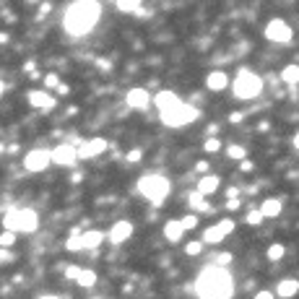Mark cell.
<instances>
[{
	"label": "cell",
	"instance_id": "obj_19",
	"mask_svg": "<svg viewBox=\"0 0 299 299\" xmlns=\"http://www.w3.org/2000/svg\"><path fill=\"white\" fill-rule=\"evenodd\" d=\"M219 185H221V177H216V174H203V177L198 179V192H201V195H211V192L219 190Z\"/></svg>",
	"mask_w": 299,
	"mask_h": 299
},
{
	"label": "cell",
	"instance_id": "obj_37",
	"mask_svg": "<svg viewBox=\"0 0 299 299\" xmlns=\"http://www.w3.org/2000/svg\"><path fill=\"white\" fill-rule=\"evenodd\" d=\"M239 169H242V172H252V161H250V159L239 161Z\"/></svg>",
	"mask_w": 299,
	"mask_h": 299
},
{
	"label": "cell",
	"instance_id": "obj_2",
	"mask_svg": "<svg viewBox=\"0 0 299 299\" xmlns=\"http://www.w3.org/2000/svg\"><path fill=\"white\" fill-rule=\"evenodd\" d=\"M192 286H195L198 299H232V294H234V281H232L229 271L227 268H219V265L203 268Z\"/></svg>",
	"mask_w": 299,
	"mask_h": 299
},
{
	"label": "cell",
	"instance_id": "obj_20",
	"mask_svg": "<svg viewBox=\"0 0 299 299\" xmlns=\"http://www.w3.org/2000/svg\"><path fill=\"white\" fill-rule=\"evenodd\" d=\"M281 211H283V203H281L278 198H268V201H263V206H260L263 219H276Z\"/></svg>",
	"mask_w": 299,
	"mask_h": 299
},
{
	"label": "cell",
	"instance_id": "obj_39",
	"mask_svg": "<svg viewBox=\"0 0 299 299\" xmlns=\"http://www.w3.org/2000/svg\"><path fill=\"white\" fill-rule=\"evenodd\" d=\"M78 273H81V268H68V271H65L68 278H78Z\"/></svg>",
	"mask_w": 299,
	"mask_h": 299
},
{
	"label": "cell",
	"instance_id": "obj_14",
	"mask_svg": "<svg viewBox=\"0 0 299 299\" xmlns=\"http://www.w3.org/2000/svg\"><path fill=\"white\" fill-rule=\"evenodd\" d=\"M182 102L174 91H169V88H164V91H159V94H154V104L159 107V112H167V110H172V107H177V104Z\"/></svg>",
	"mask_w": 299,
	"mask_h": 299
},
{
	"label": "cell",
	"instance_id": "obj_27",
	"mask_svg": "<svg viewBox=\"0 0 299 299\" xmlns=\"http://www.w3.org/2000/svg\"><path fill=\"white\" fill-rule=\"evenodd\" d=\"M283 255H286V247H283V245H271V247H268V260H271V263H278Z\"/></svg>",
	"mask_w": 299,
	"mask_h": 299
},
{
	"label": "cell",
	"instance_id": "obj_6",
	"mask_svg": "<svg viewBox=\"0 0 299 299\" xmlns=\"http://www.w3.org/2000/svg\"><path fill=\"white\" fill-rule=\"evenodd\" d=\"M159 117H161V123L167 125V128H182V125L192 123V120H198L201 112H198L195 107H190V104L179 102L177 107H172V110H167V112H159Z\"/></svg>",
	"mask_w": 299,
	"mask_h": 299
},
{
	"label": "cell",
	"instance_id": "obj_8",
	"mask_svg": "<svg viewBox=\"0 0 299 299\" xmlns=\"http://www.w3.org/2000/svg\"><path fill=\"white\" fill-rule=\"evenodd\" d=\"M52 164V154L47 148H34V151H29L24 156V167L26 172H44Z\"/></svg>",
	"mask_w": 299,
	"mask_h": 299
},
{
	"label": "cell",
	"instance_id": "obj_29",
	"mask_svg": "<svg viewBox=\"0 0 299 299\" xmlns=\"http://www.w3.org/2000/svg\"><path fill=\"white\" fill-rule=\"evenodd\" d=\"M13 245H16V234H13V232H3V234H0V250H8Z\"/></svg>",
	"mask_w": 299,
	"mask_h": 299
},
{
	"label": "cell",
	"instance_id": "obj_46",
	"mask_svg": "<svg viewBox=\"0 0 299 299\" xmlns=\"http://www.w3.org/2000/svg\"><path fill=\"white\" fill-rule=\"evenodd\" d=\"M3 91H6V83H3V81H0V96H3Z\"/></svg>",
	"mask_w": 299,
	"mask_h": 299
},
{
	"label": "cell",
	"instance_id": "obj_40",
	"mask_svg": "<svg viewBox=\"0 0 299 299\" xmlns=\"http://www.w3.org/2000/svg\"><path fill=\"white\" fill-rule=\"evenodd\" d=\"M227 208H229V211H237V208H239V201H234V198L227 201Z\"/></svg>",
	"mask_w": 299,
	"mask_h": 299
},
{
	"label": "cell",
	"instance_id": "obj_23",
	"mask_svg": "<svg viewBox=\"0 0 299 299\" xmlns=\"http://www.w3.org/2000/svg\"><path fill=\"white\" fill-rule=\"evenodd\" d=\"M281 81L289 83V86H296L299 83V65H286L281 70Z\"/></svg>",
	"mask_w": 299,
	"mask_h": 299
},
{
	"label": "cell",
	"instance_id": "obj_31",
	"mask_svg": "<svg viewBox=\"0 0 299 299\" xmlns=\"http://www.w3.org/2000/svg\"><path fill=\"white\" fill-rule=\"evenodd\" d=\"M203 148H206V151H208V154H216V151H221V141L211 136V138H206Z\"/></svg>",
	"mask_w": 299,
	"mask_h": 299
},
{
	"label": "cell",
	"instance_id": "obj_36",
	"mask_svg": "<svg viewBox=\"0 0 299 299\" xmlns=\"http://www.w3.org/2000/svg\"><path fill=\"white\" fill-rule=\"evenodd\" d=\"M141 156H143L141 148H133V151L128 154V161H130V164H138V161H141Z\"/></svg>",
	"mask_w": 299,
	"mask_h": 299
},
{
	"label": "cell",
	"instance_id": "obj_1",
	"mask_svg": "<svg viewBox=\"0 0 299 299\" xmlns=\"http://www.w3.org/2000/svg\"><path fill=\"white\" fill-rule=\"evenodd\" d=\"M99 19H102V3H96V0H78V3L68 6L63 16V29L70 37L81 39L99 24Z\"/></svg>",
	"mask_w": 299,
	"mask_h": 299
},
{
	"label": "cell",
	"instance_id": "obj_13",
	"mask_svg": "<svg viewBox=\"0 0 299 299\" xmlns=\"http://www.w3.org/2000/svg\"><path fill=\"white\" fill-rule=\"evenodd\" d=\"M26 99H29V104H32V107H37V110H52V107H55V96H52L50 91H29Z\"/></svg>",
	"mask_w": 299,
	"mask_h": 299
},
{
	"label": "cell",
	"instance_id": "obj_43",
	"mask_svg": "<svg viewBox=\"0 0 299 299\" xmlns=\"http://www.w3.org/2000/svg\"><path fill=\"white\" fill-rule=\"evenodd\" d=\"M198 172H208V161H198Z\"/></svg>",
	"mask_w": 299,
	"mask_h": 299
},
{
	"label": "cell",
	"instance_id": "obj_35",
	"mask_svg": "<svg viewBox=\"0 0 299 299\" xmlns=\"http://www.w3.org/2000/svg\"><path fill=\"white\" fill-rule=\"evenodd\" d=\"M44 86H47V91H50V88H57L60 86V78L55 76V73H47V76H44Z\"/></svg>",
	"mask_w": 299,
	"mask_h": 299
},
{
	"label": "cell",
	"instance_id": "obj_38",
	"mask_svg": "<svg viewBox=\"0 0 299 299\" xmlns=\"http://www.w3.org/2000/svg\"><path fill=\"white\" fill-rule=\"evenodd\" d=\"M255 299H276V294H273V291H258Z\"/></svg>",
	"mask_w": 299,
	"mask_h": 299
},
{
	"label": "cell",
	"instance_id": "obj_26",
	"mask_svg": "<svg viewBox=\"0 0 299 299\" xmlns=\"http://www.w3.org/2000/svg\"><path fill=\"white\" fill-rule=\"evenodd\" d=\"M117 11H123V13H138L141 11V3L138 0H117Z\"/></svg>",
	"mask_w": 299,
	"mask_h": 299
},
{
	"label": "cell",
	"instance_id": "obj_24",
	"mask_svg": "<svg viewBox=\"0 0 299 299\" xmlns=\"http://www.w3.org/2000/svg\"><path fill=\"white\" fill-rule=\"evenodd\" d=\"M187 201H190V206H192V208H195V211H198V214H206V211H208V203H206V195H201V192H198V190H195V192H190V198H187Z\"/></svg>",
	"mask_w": 299,
	"mask_h": 299
},
{
	"label": "cell",
	"instance_id": "obj_7",
	"mask_svg": "<svg viewBox=\"0 0 299 299\" xmlns=\"http://www.w3.org/2000/svg\"><path fill=\"white\" fill-rule=\"evenodd\" d=\"M294 37L291 26L283 21V19H271L265 24V39L268 42H276V44H289Z\"/></svg>",
	"mask_w": 299,
	"mask_h": 299
},
{
	"label": "cell",
	"instance_id": "obj_21",
	"mask_svg": "<svg viewBox=\"0 0 299 299\" xmlns=\"http://www.w3.org/2000/svg\"><path fill=\"white\" fill-rule=\"evenodd\" d=\"M224 237H227V234H224V232L216 227V224H214V227H208V229L203 232L201 242H203V245H219V242H224Z\"/></svg>",
	"mask_w": 299,
	"mask_h": 299
},
{
	"label": "cell",
	"instance_id": "obj_30",
	"mask_svg": "<svg viewBox=\"0 0 299 299\" xmlns=\"http://www.w3.org/2000/svg\"><path fill=\"white\" fill-rule=\"evenodd\" d=\"M203 247H206L203 242H195V239H192V242H187V245H185V252H187V255L192 258V255H201V252H203Z\"/></svg>",
	"mask_w": 299,
	"mask_h": 299
},
{
	"label": "cell",
	"instance_id": "obj_9",
	"mask_svg": "<svg viewBox=\"0 0 299 299\" xmlns=\"http://www.w3.org/2000/svg\"><path fill=\"white\" fill-rule=\"evenodd\" d=\"M50 154H52V164H57V167H73L76 159H78V148L73 143H60Z\"/></svg>",
	"mask_w": 299,
	"mask_h": 299
},
{
	"label": "cell",
	"instance_id": "obj_10",
	"mask_svg": "<svg viewBox=\"0 0 299 299\" xmlns=\"http://www.w3.org/2000/svg\"><path fill=\"white\" fill-rule=\"evenodd\" d=\"M107 151V141L104 138H88L78 143V159H94Z\"/></svg>",
	"mask_w": 299,
	"mask_h": 299
},
{
	"label": "cell",
	"instance_id": "obj_16",
	"mask_svg": "<svg viewBox=\"0 0 299 299\" xmlns=\"http://www.w3.org/2000/svg\"><path fill=\"white\" fill-rule=\"evenodd\" d=\"M206 86H208V91H224L229 86V76L224 70H211L206 76Z\"/></svg>",
	"mask_w": 299,
	"mask_h": 299
},
{
	"label": "cell",
	"instance_id": "obj_28",
	"mask_svg": "<svg viewBox=\"0 0 299 299\" xmlns=\"http://www.w3.org/2000/svg\"><path fill=\"white\" fill-rule=\"evenodd\" d=\"M211 263L224 268V265H229L232 263V252H216V255H211Z\"/></svg>",
	"mask_w": 299,
	"mask_h": 299
},
{
	"label": "cell",
	"instance_id": "obj_4",
	"mask_svg": "<svg viewBox=\"0 0 299 299\" xmlns=\"http://www.w3.org/2000/svg\"><path fill=\"white\" fill-rule=\"evenodd\" d=\"M263 76H258V73H252L250 68H239L237 70V78L232 81V91H234V99H242V102H250L260 96L263 91Z\"/></svg>",
	"mask_w": 299,
	"mask_h": 299
},
{
	"label": "cell",
	"instance_id": "obj_17",
	"mask_svg": "<svg viewBox=\"0 0 299 299\" xmlns=\"http://www.w3.org/2000/svg\"><path fill=\"white\" fill-rule=\"evenodd\" d=\"M182 234H185V227H182V221L179 219H169L167 224H164V239H167V242H179V239H182Z\"/></svg>",
	"mask_w": 299,
	"mask_h": 299
},
{
	"label": "cell",
	"instance_id": "obj_32",
	"mask_svg": "<svg viewBox=\"0 0 299 299\" xmlns=\"http://www.w3.org/2000/svg\"><path fill=\"white\" fill-rule=\"evenodd\" d=\"M179 221H182V227H185V232H187V229H195V227H198V224H201L195 214H187L185 219H179Z\"/></svg>",
	"mask_w": 299,
	"mask_h": 299
},
{
	"label": "cell",
	"instance_id": "obj_34",
	"mask_svg": "<svg viewBox=\"0 0 299 299\" xmlns=\"http://www.w3.org/2000/svg\"><path fill=\"white\" fill-rule=\"evenodd\" d=\"M216 227H219L224 234H232V232H234V221H232V219H221Z\"/></svg>",
	"mask_w": 299,
	"mask_h": 299
},
{
	"label": "cell",
	"instance_id": "obj_44",
	"mask_svg": "<svg viewBox=\"0 0 299 299\" xmlns=\"http://www.w3.org/2000/svg\"><path fill=\"white\" fill-rule=\"evenodd\" d=\"M39 299H63V296H55V294H44V296H39Z\"/></svg>",
	"mask_w": 299,
	"mask_h": 299
},
{
	"label": "cell",
	"instance_id": "obj_5",
	"mask_svg": "<svg viewBox=\"0 0 299 299\" xmlns=\"http://www.w3.org/2000/svg\"><path fill=\"white\" fill-rule=\"evenodd\" d=\"M169 190H172V185L164 174H143L138 179V192L146 201H151L154 206H161L164 198L169 195Z\"/></svg>",
	"mask_w": 299,
	"mask_h": 299
},
{
	"label": "cell",
	"instance_id": "obj_41",
	"mask_svg": "<svg viewBox=\"0 0 299 299\" xmlns=\"http://www.w3.org/2000/svg\"><path fill=\"white\" fill-rule=\"evenodd\" d=\"M68 91H70V88H68L65 83H60V86H57V94H60V96H65Z\"/></svg>",
	"mask_w": 299,
	"mask_h": 299
},
{
	"label": "cell",
	"instance_id": "obj_42",
	"mask_svg": "<svg viewBox=\"0 0 299 299\" xmlns=\"http://www.w3.org/2000/svg\"><path fill=\"white\" fill-rule=\"evenodd\" d=\"M6 260H11V252L8 250H0V263H6Z\"/></svg>",
	"mask_w": 299,
	"mask_h": 299
},
{
	"label": "cell",
	"instance_id": "obj_22",
	"mask_svg": "<svg viewBox=\"0 0 299 299\" xmlns=\"http://www.w3.org/2000/svg\"><path fill=\"white\" fill-rule=\"evenodd\" d=\"M78 286H83V289H94L96 286V273L91 271V268H81V273H78Z\"/></svg>",
	"mask_w": 299,
	"mask_h": 299
},
{
	"label": "cell",
	"instance_id": "obj_3",
	"mask_svg": "<svg viewBox=\"0 0 299 299\" xmlns=\"http://www.w3.org/2000/svg\"><path fill=\"white\" fill-rule=\"evenodd\" d=\"M3 227L6 232H13V234H34L39 229V216L34 208H11V211L3 216Z\"/></svg>",
	"mask_w": 299,
	"mask_h": 299
},
{
	"label": "cell",
	"instance_id": "obj_15",
	"mask_svg": "<svg viewBox=\"0 0 299 299\" xmlns=\"http://www.w3.org/2000/svg\"><path fill=\"white\" fill-rule=\"evenodd\" d=\"M273 294H276L278 299H291V296H296V294H299V281H296V278H283V281H278L276 289H273Z\"/></svg>",
	"mask_w": 299,
	"mask_h": 299
},
{
	"label": "cell",
	"instance_id": "obj_18",
	"mask_svg": "<svg viewBox=\"0 0 299 299\" xmlns=\"http://www.w3.org/2000/svg\"><path fill=\"white\" fill-rule=\"evenodd\" d=\"M104 239H107V234H104V232L91 229V232H83L81 234V245H83V250H96Z\"/></svg>",
	"mask_w": 299,
	"mask_h": 299
},
{
	"label": "cell",
	"instance_id": "obj_33",
	"mask_svg": "<svg viewBox=\"0 0 299 299\" xmlns=\"http://www.w3.org/2000/svg\"><path fill=\"white\" fill-rule=\"evenodd\" d=\"M247 224H250V227H260V224H263V214L260 211H250L247 214Z\"/></svg>",
	"mask_w": 299,
	"mask_h": 299
},
{
	"label": "cell",
	"instance_id": "obj_12",
	"mask_svg": "<svg viewBox=\"0 0 299 299\" xmlns=\"http://www.w3.org/2000/svg\"><path fill=\"white\" fill-rule=\"evenodd\" d=\"M130 237H133V224L130 221H117V224H112V229L107 232V239L112 245H123V242H128Z\"/></svg>",
	"mask_w": 299,
	"mask_h": 299
},
{
	"label": "cell",
	"instance_id": "obj_45",
	"mask_svg": "<svg viewBox=\"0 0 299 299\" xmlns=\"http://www.w3.org/2000/svg\"><path fill=\"white\" fill-rule=\"evenodd\" d=\"M294 146H296V151H299V133H296V136H294Z\"/></svg>",
	"mask_w": 299,
	"mask_h": 299
},
{
	"label": "cell",
	"instance_id": "obj_11",
	"mask_svg": "<svg viewBox=\"0 0 299 299\" xmlns=\"http://www.w3.org/2000/svg\"><path fill=\"white\" fill-rule=\"evenodd\" d=\"M125 102L130 110H148V104L154 102V96L146 91V88H130V91L125 94Z\"/></svg>",
	"mask_w": 299,
	"mask_h": 299
},
{
	"label": "cell",
	"instance_id": "obj_25",
	"mask_svg": "<svg viewBox=\"0 0 299 299\" xmlns=\"http://www.w3.org/2000/svg\"><path fill=\"white\" fill-rule=\"evenodd\" d=\"M227 154H229L232 161H245V159H247V148L239 146V143H232V146L227 148Z\"/></svg>",
	"mask_w": 299,
	"mask_h": 299
}]
</instances>
